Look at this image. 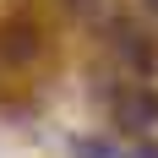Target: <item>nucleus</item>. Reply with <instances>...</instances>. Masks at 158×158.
Masks as SVG:
<instances>
[{"label":"nucleus","instance_id":"1","mask_svg":"<svg viewBox=\"0 0 158 158\" xmlns=\"http://www.w3.org/2000/svg\"><path fill=\"white\" fill-rule=\"evenodd\" d=\"M114 120L126 131H147L158 126V93H147V87H131V93L114 98Z\"/></svg>","mask_w":158,"mask_h":158},{"label":"nucleus","instance_id":"2","mask_svg":"<svg viewBox=\"0 0 158 158\" xmlns=\"http://www.w3.org/2000/svg\"><path fill=\"white\" fill-rule=\"evenodd\" d=\"M38 55V27L33 22H6L0 27V60L6 65H27Z\"/></svg>","mask_w":158,"mask_h":158},{"label":"nucleus","instance_id":"3","mask_svg":"<svg viewBox=\"0 0 158 158\" xmlns=\"http://www.w3.org/2000/svg\"><path fill=\"white\" fill-rule=\"evenodd\" d=\"M120 49H126V60L136 65V71H147V65H153V55H147V44L136 38V33H120Z\"/></svg>","mask_w":158,"mask_h":158},{"label":"nucleus","instance_id":"4","mask_svg":"<svg viewBox=\"0 0 158 158\" xmlns=\"http://www.w3.org/2000/svg\"><path fill=\"white\" fill-rule=\"evenodd\" d=\"M71 158H114L104 142H71Z\"/></svg>","mask_w":158,"mask_h":158},{"label":"nucleus","instance_id":"5","mask_svg":"<svg viewBox=\"0 0 158 158\" xmlns=\"http://www.w3.org/2000/svg\"><path fill=\"white\" fill-rule=\"evenodd\" d=\"M131 158H158V147H136V153H131Z\"/></svg>","mask_w":158,"mask_h":158},{"label":"nucleus","instance_id":"6","mask_svg":"<svg viewBox=\"0 0 158 158\" xmlns=\"http://www.w3.org/2000/svg\"><path fill=\"white\" fill-rule=\"evenodd\" d=\"M147 6H153V11H158V0H147Z\"/></svg>","mask_w":158,"mask_h":158}]
</instances>
